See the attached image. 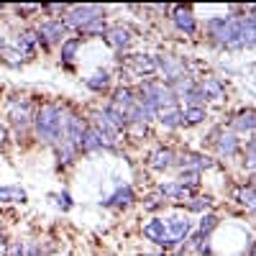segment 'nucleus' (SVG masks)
Returning a JSON list of instances; mask_svg holds the SVG:
<instances>
[{
	"instance_id": "obj_28",
	"label": "nucleus",
	"mask_w": 256,
	"mask_h": 256,
	"mask_svg": "<svg viewBox=\"0 0 256 256\" xmlns=\"http://www.w3.org/2000/svg\"><path fill=\"white\" fill-rule=\"evenodd\" d=\"M82 46V38L80 36H67V41L59 46V59L64 62V64H72L74 59H77V49Z\"/></svg>"
},
{
	"instance_id": "obj_33",
	"label": "nucleus",
	"mask_w": 256,
	"mask_h": 256,
	"mask_svg": "<svg viewBox=\"0 0 256 256\" xmlns=\"http://www.w3.org/2000/svg\"><path fill=\"white\" fill-rule=\"evenodd\" d=\"M208 118L205 108H184L182 110V126H200Z\"/></svg>"
},
{
	"instance_id": "obj_16",
	"label": "nucleus",
	"mask_w": 256,
	"mask_h": 256,
	"mask_svg": "<svg viewBox=\"0 0 256 256\" xmlns=\"http://www.w3.org/2000/svg\"><path fill=\"white\" fill-rule=\"evenodd\" d=\"M110 152L113 148V144H108L100 134H98V128H92V126H88V131H84V136H82V141H80V152L82 154H95V152Z\"/></svg>"
},
{
	"instance_id": "obj_6",
	"label": "nucleus",
	"mask_w": 256,
	"mask_h": 256,
	"mask_svg": "<svg viewBox=\"0 0 256 256\" xmlns=\"http://www.w3.org/2000/svg\"><path fill=\"white\" fill-rule=\"evenodd\" d=\"M67 26H64L62 18H46L36 26V36H38V46L41 49H52V46H62L67 41Z\"/></svg>"
},
{
	"instance_id": "obj_20",
	"label": "nucleus",
	"mask_w": 256,
	"mask_h": 256,
	"mask_svg": "<svg viewBox=\"0 0 256 256\" xmlns=\"http://www.w3.org/2000/svg\"><path fill=\"white\" fill-rule=\"evenodd\" d=\"M110 102L116 105V108H118L123 116H128V113L134 110V105H136V90L131 88V84H120V88L113 90Z\"/></svg>"
},
{
	"instance_id": "obj_36",
	"label": "nucleus",
	"mask_w": 256,
	"mask_h": 256,
	"mask_svg": "<svg viewBox=\"0 0 256 256\" xmlns=\"http://www.w3.org/2000/svg\"><path fill=\"white\" fill-rule=\"evenodd\" d=\"M220 226V218L216 216V212H202V218H200V226H198V230L200 233H205V236H210L212 230H216Z\"/></svg>"
},
{
	"instance_id": "obj_44",
	"label": "nucleus",
	"mask_w": 256,
	"mask_h": 256,
	"mask_svg": "<svg viewBox=\"0 0 256 256\" xmlns=\"http://www.w3.org/2000/svg\"><path fill=\"white\" fill-rule=\"evenodd\" d=\"M44 10V6H16V13H24V16H28V13H41Z\"/></svg>"
},
{
	"instance_id": "obj_41",
	"label": "nucleus",
	"mask_w": 256,
	"mask_h": 256,
	"mask_svg": "<svg viewBox=\"0 0 256 256\" xmlns=\"http://www.w3.org/2000/svg\"><path fill=\"white\" fill-rule=\"evenodd\" d=\"M6 256H26V246L20 244V241H16V244H10V246H8Z\"/></svg>"
},
{
	"instance_id": "obj_21",
	"label": "nucleus",
	"mask_w": 256,
	"mask_h": 256,
	"mask_svg": "<svg viewBox=\"0 0 256 256\" xmlns=\"http://www.w3.org/2000/svg\"><path fill=\"white\" fill-rule=\"evenodd\" d=\"M13 49H18L26 59H31V56L38 52V36H36V28H26V31H20V34L13 38Z\"/></svg>"
},
{
	"instance_id": "obj_23",
	"label": "nucleus",
	"mask_w": 256,
	"mask_h": 256,
	"mask_svg": "<svg viewBox=\"0 0 256 256\" xmlns=\"http://www.w3.org/2000/svg\"><path fill=\"white\" fill-rule=\"evenodd\" d=\"M230 128H233V134H254L256 131V110L246 108V110L236 113L230 120Z\"/></svg>"
},
{
	"instance_id": "obj_50",
	"label": "nucleus",
	"mask_w": 256,
	"mask_h": 256,
	"mask_svg": "<svg viewBox=\"0 0 256 256\" xmlns=\"http://www.w3.org/2000/svg\"><path fill=\"white\" fill-rule=\"evenodd\" d=\"M0 13H3V6H0Z\"/></svg>"
},
{
	"instance_id": "obj_12",
	"label": "nucleus",
	"mask_w": 256,
	"mask_h": 256,
	"mask_svg": "<svg viewBox=\"0 0 256 256\" xmlns=\"http://www.w3.org/2000/svg\"><path fill=\"white\" fill-rule=\"evenodd\" d=\"M174 162H177V152L169 146H159L148 154V166H152L154 172H169V169L174 166Z\"/></svg>"
},
{
	"instance_id": "obj_34",
	"label": "nucleus",
	"mask_w": 256,
	"mask_h": 256,
	"mask_svg": "<svg viewBox=\"0 0 256 256\" xmlns=\"http://www.w3.org/2000/svg\"><path fill=\"white\" fill-rule=\"evenodd\" d=\"M108 24H105V18H98V20H92V24L90 26H84L77 36L80 38H88V36H105V34H108Z\"/></svg>"
},
{
	"instance_id": "obj_1",
	"label": "nucleus",
	"mask_w": 256,
	"mask_h": 256,
	"mask_svg": "<svg viewBox=\"0 0 256 256\" xmlns=\"http://www.w3.org/2000/svg\"><path fill=\"white\" fill-rule=\"evenodd\" d=\"M62 123H64V105L56 102H41L34 116V136L36 141L54 146L59 134H62Z\"/></svg>"
},
{
	"instance_id": "obj_2",
	"label": "nucleus",
	"mask_w": 256,
	"mask_h": 256,
	"mask_svg": "<svg viewBox=\"0 0 256 256\" xmlns=\"http://www.w3.org/2000/svg\"><path fill=\"white\" fill-rule=\"evenodd\" d=\"M210 44L220 49H241V16H216L208 20Z\"/></svg>"
},
{
	"instance_id": "obj_13",
	"label": "nucleus",
	"mask_w": 256,
	"mask_h": 256,
	"mask_svg": "<svg viewBox=\"0 0 256 256\" xmlns=\"http://www.w3.org/2000/svg\"><path fill=\"white\" fill-rule=\"evenodd\" d=\"M128 67H131L136 77L152 80V74H156V59L154 54H134V56H128Z\"/></svg>"
},
{
	"instance_id": "obj_49",
	"label": "nucleus",
	"mask_w": 256,
	"mask_h": 256,
	"mask_svg": "<svg viewBox=\"0 0 256 256\" xmlns=\"http://www.w3.org/2000/svg\"><path fill=\"white\" fill-rule=\"evenodd\" d=\"M144 256H164L162 251H154V254H144Z\"/></svg>"
},
{
	"instance_id": "obj_8",
	"label": "nucleus",
	"mask_w": 256,
	"mask_h": 256,
	"mask_svg": "<svg viewBox=\"0 0 256 256\" xmlns=\"http://www.w3.org/2000/svg\"><path fill=\"white\" fill-rule=\"evenodd\" d=\"M141 230H144V238L152 241V244H156L159 248H172V246H174L172 236H169V228H166V223H164L162 218L146 220Z\"/></svg>"
},
{
	"instance_id": "obj_39",
	"label": "nucleus",
	"mask_w": 256,
	"mask_h": 256,
	"mask_svg": "<svg viewBox=\"0 0 256 256\" xmlns=\"http://www.w3.org/2000/svg\"><path fill=\"white\" fill-rule=\"evenodd\" d=\"M210 208H212V200L210 198H192L187 202V210L190 212H208Z\"/></svg>"
},
{
	"instance_id": "obj_27",
	"label": "nucleus",
	"mask_w": 256,
	"mask_h": 256,
	"mask_svg": "<svg viewBox=\"0 0 256 256\" xmlns=\"http://www.w3.org/2000/svg\"><path fill=\"white\" fill-rule=\"evenodd\" d=\"M110 72L108 70H98V72H92L88 80H84V84H88V88L92 90V92H105L110 88Z\"/></svg>"
},
{
	"instance_id": "obj_31",
	"label": "nucleus",
	"mask_w": 256,
	"mask_h": 256,
	"mask_svg": "<svg viewBox=\"0 0 256 256\" xmlns=\"http://www.w3.org/2000/svg\"><path fill=\"white\" fill-rule=\"evenodd\" d=\"M28 195L24 187H0V202H26Z\"/></svg>"
},
{
	"instance_id": "obj_38",
	"label": "nucleus",
	"mask_w": 256,
	"mask_h": 256,
	"mask_svg": "<svg viewBox=\"0 0 256 256\" xmlns=\"http://www.w3.org/2000/svg\"><path fill=\"white\" fill-rule=\"evenodd\" d=\"M177 182H182V184L190 187V190H195V187L200 184V172H195V169H180Z\"/></svg>"
},
{
	"instance_id": "obj_11",
	"label": "nucleus",
	"mask_w": 256,
	"mask_h": 256,
	"mask_svg": "<svg viewBox=\"0 0 256 256\" xmlns=\"http://www.w3.org/2000/svg\"><path fill=\"white\" fill-rule=\"evenodd\" d=\"M212 141H216L218 156H223V159H230L241 152V138L233 131H218V138H212Z\"/></svg>"
},
{
	"instance_id": "obj_37",
	"label": "nucleus",
	"mask_w": 256,
	"mask_h": 256,
	"mask_svg": "<svg viewBox=\"0 0 256 256\" xmlns=\"http://www.w3.org/2000/svg\"><path fill=\"white\" fill-rule=\"evenodd\" d=\"M0 59H3V62L8 64V67H20V64L26 62V56L20 54L18 49H13V46H6L3 52H0Z\"/></svg>"
},
{
	"instance_id": "obj_46",
	"label": "nucleus",
	"mask_w": 256,
	"mask_h": 256,
	"mask_svg": "<svg viewBox=\"0 0 256 256\" xmlns=\"http://www.w3.org/2000/svg\"><path fill=\"white\" fill-rule=\"evenodd\" d=\"M8 251V244H6V236H3V230H0V256H6Z\"/></svg>"
},
{
	"instance_id": "obj_17",
	"label": "nucleus",
	"mask_w": 256,
	"mask_h": 256,
	"mask_svg": "<svg viewBox=\"0 0 256 256\" xmlns=\"http://www.w3.org/2000/svg\"><path fill=\"white\" fill-rule=\"evenodd\" d=\"M52 148H54V154H56L59 169H70V166L77 162V156H80V148H77L74 144H70L67 138H59Z\"/></svg>"
},
{
	"instance_id": "obj_4",
	"label": "nucleus",
	"mask_w": 256,
	"mask_h": 256,
	"mask_svg": "<svg viewBox=\"0 0 256 256\" xmlns=\"http://www.w3.org/2000/svg\"><path fill=\"white\" fill-rule=\"evenodd\" d=\"M148 105H154L156 110H164V108H174L180 105V100L174 98V92L169 90V84L164 80H141L138 90H136Z\"/></svg>"
},
{
	"instance_id": "obj_9",
	"label": "nucleus",
	"mask_w": 256,
	"mask_h": 256,
	"mask_svg": "<svg viewBox=\"0 0 256 256\" xmlns=\"http://www.w3.org/2000/svg\"><path fill=\"white\" fill-rule=\"evenodd\" d=\"M172 24L184 36H195L198 34V18H195V13H192L190 8H182V6L172 8Z\"/></svg>"
},
{
	"instance_id": "obj_19",
	"label": "nucleus",
	"mask_w": 256,
	"mask_h": 256,
	"mask_svg": "<svg viewBox=\"0 0 256 256\" xmlns=\"http://www.w3.org/2000/svg\"><path fill=\"white\" fill-rule=\"evenodd\" d=\"M166 228H169V236H172L174 246H180L182 241L190 238V233H192V220L187 216H172L166 220Z\"/></svg>"
},
{
	"instance_id": "obj_10",
	"label": "nucleus",
	"mask_w": 256,
	"mask_h": 256,
	"mask_svg": "<svg viewBox=\"0 0 256 256\" xmlns=\"http://www.w3.org/2000/svg\"><path fill=\"white\" fill-rule=\"evenodd\" d=\"M174 166H180V169H195V172H200V174H202V169H212V166H216V162H212L208 154L184 152V154H177Z\"/></svg>"
},
{
	"instance_id": "obj_22",
	"label": "nucleus",
	"mask_w": 256,
	"mask_h": 256,
	"mask_svg": "<svg viewBox=\"0 0 256 256\" xmlns=\"http://www.w3.org/2000/svg\"><path fill=\"white\" fill-rule=\"evenodd\" d=\"M159 192H162L164 200H192V198H195V190L184 187V184L177 182V180L162 182V184H159Z\"/></svg>"
},
{
	"instance_id": "obj_47",
	"label": "nucleus",
	"mask_w": 256,
	"mask_h": 256,
	"mask_svg": "<svg viewBox=\"0 0 256 256\" xmlns=\"http://www.w3.org/2000/svg\"><path fill=\"white\" fill-rule=\"evenodd\" d=\"M248 187H251V190H254V192H256V172H254V174H251V180H248Z\"/></svg>"
},
{
	"instance_id": "obj_32",
	"label": "nucleus",
	"mask_w": 256,
	"mask_h": 256,
	"mask_svg": "<svg viewBox=\"0 0 256 256\" xmlns=\"http://www.w3.org/2000/svg\"><path fill=\"white\" fill-rule=\"evenodd\" d=\"M233 198H236L248 212H254V216H256V192H254L251 187H238Z\"/></svg>"
},
{
	"instance_id": "obj_29",
	"label": "nucleus",
	"mask_w": 256,
	"mask_h": 256,
	"mask_svg": "<svg viewBox=\"0 0 256 256\" xmlns=\"http://www.w3.org/2000/svg\"><path fill=\"white\" fill-rule=\"evenodd\" d=\"M100 113H102L105 118H108V120H110V123H113V126L118 128V131H120V134H123L126 128H128V120H126V116H123V113H120V110L116 108L113 102H105L102 108H100Z\"/></svg>"
},
{
	"instance_id": "obj_3",
	"label": "nucleus",
	"mask_w": 256,
	"mask_h": 256,
	"mask_svg": "<svg viewBox=\"0 0 256 256\" xmlns=\"http://www.w3.org/2000/svg\"><path fill=\"white\" fill-rule=\"evenodd\" d=\"M34 116H36V105L28 95H18L8 102V123L13 126L18 138H24L34 131Z\"/></svg>"
},
{
	"instance_id": "obj_45",
	"label": "nucleus",
	"mask_w": 256,
	"mask_h": 256,
	"mask_svg": "<svg viewBox=\"0 0 256 256\" xmlns=\"http://www.w3.org/2000/svg\"><path fill=\"white\" fill-rule=\"evenodd\" d=\"M8 146V128H6V123L0 120V148H6Z\"/></svg>"
},
{
	"instance_id": "obj_15",
	"label": "nucleus",
	"mask_w": 256,
	"mask_h": 256,
	"mask_svg": "<svg viewBox=\"0 0 256 256\" xmlns=\"http://www.w3.org/2000/svg\"><path fill=\"white\" fill-rule=\"evenodd\" d=\"M105 41L116 49V52H126L134 46V31L128 26H110L108 34H105Z\"/></svg>"
},
{
	"instance_id": "obj_43",
	"label": "nucleus",
	"mask_w": 256,
	"mask_h": 256,
	"mask_svg": "<svg viewBox=\"0 0 256 256\" xmlns=\"http://www.w3.org/2000/svg\"><path fill=\"white\" fill-rule=\"evenodd\" d=\"M26 256H44V251H41V244L28 241V244H26Z\"/></svg>"
},
{
	"instance_id": "obj_42",
	"label": "nucleus",
	"mask_w": 256,
	"mask_h": 256,
	"mask_svg": "<svg viewBox=\"0 0 256 256\" xmlns=\"http://www.w3.org/2000/svg\"><path fill=\"white\" fill-rule=\"evenodd\" d=\"M144 208L146 210H159V208H164V198H146Z\"/></svg>"
},
{
	"instance_id": "obj_25",
	"label": "nucleus",
	"mask_w": 256,
	"mask_h": 256,
	"mask_svg": "<svg viewBox=\"0 0 256 256\" xmlns=\"http://www.w3.org/2000/svg\"><path fill=\"white\" fill-rule=\"evenodd\" d=\"M156 120L164 128H169V131H174V128L182 126V108H180V105H174V108H164V110H159Z\"/></svg>"
},
{
	"instance_id": "obj_35",
	"label": "nucleus",
	"mask_w": 256,
	"mask_h": 256,
	"mask_svg": "<svg viewBox=\"0 0 256 256\" xmlns=\"http://www.w3.org/2000/svg\"><path fill=\"white\" fill-rule=\"evenodd\" d=\"M241 154H244V166L254 174L256 172V138H248L246 141V146L241 148Z\"/></svg>"
},
{
	"instance_id": "obj_24",
	"label": "nucleus",
	"mask_w": 256,
	"mask_h": 256,
	"mask_svg": "<svg viewBox=\"0 0 256 256\" xmlns=\"http://www.w3.org/2000/svg\"><path fill=\"white\" fill-rule=\"evenodd\" d=\"M198 84L202 88V92H205L208 100H220V98L226 95V84H223L218 77H212V74H205Z\"/></svg>"
},
{
	"instance_id": "obj_30",
	"label": "nucleus",
	"mask_w": 256,
	"mask_h": 256,
	"mask_svg": "<svg viewBox=\"0 0 256 256\" xmlns=\"http://www.w3.org/2000/svg\"><path fill=\"white\" fill-rule=\"evenodd\" d=\"M182 102H184V108H205L208 98H205V92H202L200 84H195V88H192V90L182 98Z\"/></svg>"
},
{
	"instance_id": "obj_18",
	"label": "nucleus",
	"mask_w": 256,
	"mask_h": 256,
	"mask_svg": "<svg viewBox=\"0 0 256 256\" xmlns=\"http://www.w3.org/2000/svg\"><path fill=\"white\" fill-rule=\"evenodd\" d=\"M90 126H92V128H98V134H100L105 141H108V144H116V141L120 138V131H118V128H116L108 118H105V116L100 113V108L90 113Z\"/></svg>"
},
{
	"instance_id": "obj_5",
	"label": "nucleus",
	"mask_w": 256,
	"mask_h": 256,
	"mask_svg": "<svg viewBox=\"0 0 256 256\" xmlns=\"http://www.w3.org/2000/svg\"><path fill=\"white\" fill-rule=\"evenodd\" d=\"M98 18H105V8L84 3V6H70L67 16H64L62 20H64V26H67V31L80 34L84 26H90L92 20H98Z\"/></svg>"
},
{
	"instance_id": "obj_40",
	"label": "nucleus",
	"mask_w": 256,
	"mask_h": 256,
	"mask_svg": "<svg viewBox=\"0 0 256 256\" xmlns=\"http://www.w3.org/2000/svg\"><path fill=\"white\" fill-rule=\"evenodd\" d=\"M54 198V202L64 210V212H67L70 208H72V198H70V192H59V195H52Z\"/></svg>"
},
{
	"instance_id": "obj_7",
	"label": "nucleus",
	"mask_w": 256,
	"mask_h": 256,
	"mask_svg": "<svg viewBox=\"0 0 256 256\" xmlns=\"http://www.w3.org/2000/svg\"><path fill=\"white\" fill-rule=\"evenodd\" d=\"M154 59H156V72L164 74L166 84L180 80V77H190V72H187L190 67H187L184 59H180L174 54H154Z\"/></svg>"
},
{
	"instance_id": "obj_14",
	"label": "nucleus",
	"mask_w": 256,
	"mask_h": 256,
	"mask_svg": "<svg viewBox=\"0 0 256 256\" xmlns=\"http://www.w3.org/2000/svg\"><path fill=\"white\" fill-rule=\"evenodd\" d=\"M136 202V192L131 184H118L113 195H108L105 200H100L102 208H131Z\"/></svg>"
},
{
	"instance_id": "obj_48",
	"label": "nucleus",
	"mask_w": 256,
	"mask_h": 256,
	"mask_svg": "<svg viewBox=\"0 0 256 256\" xmlns=\"http://www.w3.org/2000/svg\"><path fill=\"white\" fill-rule=\"evenodd\" d=\"M6 46H8V44H6V36H3V34H0V52H3Z\"/></svg>"
},
{
	"instance_id": "obj_26",
	"label": "nucleus",
	"mask_w": 256,
	"mask_h": 256,
	"mask_svg": "<svg viewBox=\"0 0 256 256\" xmlns=\"http://www.w3.org/2000/svg\"><path fill=\"white\" fill-rule=\"evenodd\" d=\"M256 46V24L251 16H241V49Z\"/></svg>"
},
{
	"instance_id": "obj_51",
	"label": "nucleus",
	"mask_w": 256,
	"mask_h": 256,
	"mask_svg": "<svg viewBox=\"0 0 256 256\" xmlns=\"http://www.w3.org/2000/svg\"><path fill=\"white\" fill-rule=\"evenodd\" d=\"M254 67H256V62H254Z\"/></svg>"
}]
</instances>
